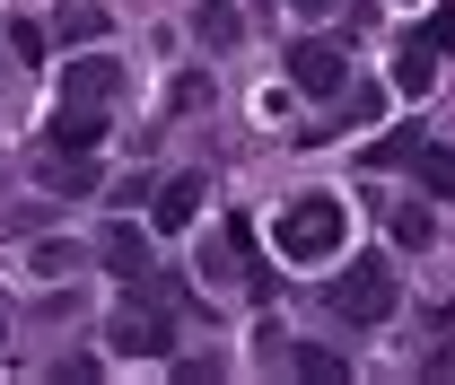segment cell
I'll return each mask as SVG.
<instances>
[{
  "label": "cell",
  "mask_w": 455,
  "mask_h": 385,
  "mask_svg": "<svg viewBox=\"0 0 455 385\" xmlns=\"http://www.w3.org/2000/svg\"><path fill=\"white\" fill-rule=\"evenodd\" d=\"M202 202H211V184H202V175H175V184H158V211H149V220L158 228H193Z\"/></svg>",
  "instance_id": "7"
},
{
  "label": "cell",
  "mask_w": 455,
  "mask_h": 385,
  "mask_svg": "<svg viewBox=\"0 0 455 385\" xmlns=\"http://www.w3.org/2000/svg\"><path fill=\"white\" fill-rule=\"evenodd\" d=\"M420 184H429L438 202H455V149H420Z\"/></svg>",
  "instance_id": "15"
},
{
  "label": "cell",
  "mask_w": 455,
  "mask_h": 385,
  "mask_svg": "<svg viewBox=\"0 0 455 385\" xmlns=\"http://www.w3.org/2000/svg\"><path fill=\"white\" fill-rule=\"evenodd\" d=\"M341 228H350V220H341L333 193H307V202H289V211H281L272 237H281L289 263H333V254H341Z\"/></svg>",
  "instance_id": "1"
},
{
  "label": "cell",
  "mask_w": 455,
  "mask_h": 385,
  "mask_svg": "<svg viewBox=\"0 0 455 385\" xmlns=\"http://www.w3.org/2000/svg\"><path fill=\"white\" fill-rule=\"evenodd\" d=\"M368 158H377V166H411V158H420V140H411V132H395V140H377Z\"/></svg>",
  "instance_id": "19"
},
{
  "label": "cell",
  "mask_w": 455,
  "mask_h": 385,
  "mask_svg": "<svg viewBox=\"0 0 455 385\" xmlns=\"http://www.w3.org/2000/svg\"><path fill=\"white\" fill-rule=\"evenodd\" d=\"M97 254H106V272H114V280H149V237H140L132 220H114Z\"/></svg>",
  "instance_id": "6"
},
{
  "label": "cell",
  "mask_w": 455,
  "mask_h": 385,
  "mask_svg": "<svg viewBox=\"0 0 455 385\" xmlns=\"http://www.w3.org/2000/svg\"><path fill=\"white\" fill-rule=\"evenodd\" d=\"M106 140V106H70L61 97V114H53V149H97Z\"/></svg>",
  "instance_id": "9"
},
{
  "label": "cell",
  "mask_w": 455,
  "mask_h": 385,
  "mask_svg": "<svg viewBox=\"0 0 455 385\" xmlns=\"http://www.w3.org/2000/svg\"><path fill=\"white\" fill-rule=\"evenodd\" d=\"M193 36H202V44H211V53H228V44H236V36H245V18H236V9H228V0H202V9H193Z\"/></svg>",
  "instance_id": "11"
},
{
  "label": "cell",
  "mask_w": 455,
  "mask_h": 385,
  "mask_svg": "<svg viewBox=\"0 0 455 385\" xmlns=\"http://www.w3.org/2000/svg\"><path fill=\"white\" fill-rule=\"evenodd\" d=\"M61 44H106V9H97V0H79V9H70V0H61V27H53Z\"/></svg>",
  "instance_id": "13"
},
{
  "label": "cell",
  "mask_w": 455,
  "mask_h": 385,
  "mask_svg": "<svg viewBox=\"0 0 455 385\" xmlns=\"http://www.w3.org/2000/svg\"><path fill=\"white\" fill-rule=\"evenodd\" d=\"M27 272H36V280H70V272H79V245H61V237L27 245Z\"/></svg>",
  "instance_id": "14"
},
{
  "label": "cell",
  "mask_w": 455,
  "mask_h": 385,
  "mask_svg": "<svg viewBox=\"0 0 455 385\" xmlns=\"http://www.w3.org/2000/svg\"><path fill=\"white\" fill-rule=\"evenodd\" d=\"M114 88H123V70H114L106 53H88V61H70V70H61V97H70V106H106Z\"/></svg>",
  "instance_id": "5"
},
{
  "label": "cell",
  "mask_w": 455,
  "mask_h": 385,
  "mask_svg": "<svg viewBox=\"0 0 455 385\" xmlns=\"http://www.w3.org/2000/svg\"><path fill=\"white\" fill-rule=\"evenodd\" d=\"M429 79H438V53L411 36V44H403V61H395V88H403V97H429Z\"/></svg>",
  "instance_id": "12"
},
{
  "label": "cell",
  "mask_w": 455,
  "mask_h": 385,
  "mask_svg": "<svg viewBox=\"0 0 455 385\" xmlns=\"http://www.w3.org/2000/svg\"><path fill=\"white\" fill-rule=\"evenodd\" d=\"M420 44H429V53H455V9H438V18L420 27Z\"/></svg>",
  "instance_id": "20"
},
{
  "label": "cell",
  "mask_w": 455,
  "mask_h": 385,
  "mask_svg": "<svg viewBox=\"0 0 455 385\" xmlns=\"http://www.w3.org/2000/svg\"><path fill=\"white\" fill-rule=\"evenodd\" d=\"M289 9H333V0H289Z\"/></svg>",
  "instance_id": "21"
},
{
  "label": "cell",
  "mask_w": 455,
  "mask_h": 385,
  "mask_svg": "<svg viewBox=\"0 0 455 385\" xmlns=\"http://www.w3.org/2000/svg\"><path fill=\"white\" fill-rule=\"evenodd\" d=\"M202 280H220V289L254 280V272H245V228H220V237L202 245Z\"/></svg>",
  "instance_id": "8"
},
{
  "label": "cell",
  "mask_w": 455,
  "mask_h": 385,
  "mask_svg": "<svg viewBox=\"0 0 455 385\" xmlns=\"http://www.w3.org/2000/svg\"><path fill=\"white\" fill-rule=\"evenodd\" d=\"M377 114H386L377 88H350V97H341V123H377Z\"/></svg>",
  "instance_id": "18"
},
{
  "label": "cell",
  "mask_w": 455,
  "mask_h": 385,
  "mask_svg": "<svg viewBox=\"0 0 455 385\" xmlns=\"http://www.w3.org/2000/svg\"><path fill=\"white\" fill-rule=\"evenodd\" d=\"M289 368H298V377H315V385H341V377H350V368H341L333 350H298Z\"/></svg>",
  "instance_id": "16"
},
{
  "label": "cell",
  "mask_w": 455,
  "mask_h": 385,
  "mask_svg": "<svg viewBox=\"0 0 455 385\" xmlns=\"http://www.w3.org/2000/svg\"><path fill=\"white\" fill-rule=\"evenodd\" d=\"M106 341L123 350V359H158V350L175 341V325H167V307H123V316L106 325Z\"/></svg>",
  "instance_id": "4"
},
{
  "label": "cell",
  "mask_w": 455,
  "mask_h": 385,
  "mask_svg": "<svg viewBox=\"0 0 455 385\" xmlns=\"http://www.w3.org/2000/svg\"><path fill=\"white\" fill-rule=\"evenodd\" d=\"M395 298H403V289H395V272H386L377 254H359V263L324 289V307H333L341 325H386V316H395Z\"/></svg>",
  "instance_id": "2"
},
{
  "label": "cell",
  "mask_w": 455,
  "mask_h": 385,
  "mask_svg": "<svg viewBox=\"0 0 455 385\" xmlns=\"http://www.w3.org/2000/svg\"><path fill=\"white\" fill-rule=\"evenodd\" d=\"M289 79H298L307 97H341L350 53H341V44H324V36H307V44H289Z\"/></svg>",
  "instance_id": "3"
},
{
  "label": "cell",
  "mask_w": 455,
  "mask_h": 385,
  "mask_svg": "<svg viewBox=\"0 0 455 385\" xmlns=\"http://www.w3.org/2000/svg\"><path fill=\"white\" fill-rule=\"evenodd\" d=\"M44 193H97V166H88V149H44Z\"/></svg>",
  "instance_id": "10"
},
{
  "label": "cell",
  "mask_w": 455,
  "mask_h": 385,
  "mask_svg": "<svg viewBox=\"0 0 455 385\" xmlns=\"http://www.w3.org/2000/svg\"><path fill=\"white\" fill-rule=\"evenodd\" d=\"M429 237H438L429 211H395V245H420V254H429Z\"/></svg>",
  "instance_id": "17"
}]
</instances>
